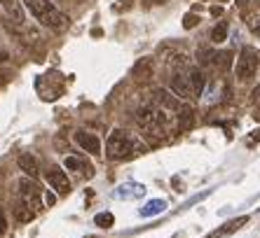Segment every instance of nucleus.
I'll use <instances>...</instances> for the list:
<instances>
[{
  "mask_svg": "<svg viewBox=\"0 0 260 238\" xmlns=\"http://www.w3.org/2000/svg\"><path fill=\"white\" fill-rule=\"evenodd\" d=\"M141 152V143L132 133L122 131V129H115V131H110L108 140H106V156L113 161H124L129 156L139 154Z\"/></svg>",
  "mask_w": 260,
  "mask_h": 238,
  "instance_id": "nucleus-1",
  "label": "nucleus"
},
{
  "mask_svg": "<svg viewBox=\"0 0 260 238\" xmlns=\"http://www.w3.org/2000/svg\"><path fill=\"white\" fill-rule=\"evenodd\" d=\"M24 3L30 12H33V17H36L43 26H49V28H56V30L66 28L68 17L61 12L59 7L52 5L49 0H24Z\"/></svg>",
  "mask_w": 260,
  "mask_h": 238,
  "instance_id": "nucleus-2",
  "label": "nucleus"
},
{
  "mask_svg": "<svg viewBox=\"0 0 260 238\" xmlns=\"http://www.w3.org/2000/svg\"><path fill=\"white\" fill-rule=\"evenodd\" d=\"M255 72H258V54H255V49L244 47L239 59H237V80L248 82L255 77Z\"/></svg>",
  "mask_w": 260,
  "mask_h": 238,
  "instance_id": "nucleus-3",
  "label": "nucleus"
},
{
  "mask_svg": "<svg viewBox=\"0 0 260 238\" xmlns=\"http://www.w3.org/2000/svg\"><path fill=\"white\" fill-rule=\"evenodd\" d=\"M19 196H21V201L28 203L33 210L43 206V194H40V187H38L30 178H24L21 182H19Z\"/></svg>",
  "mask_w": 260,
  "mask_h": 238,
  "instance_id": "nucleus-4",
  "label": "nucleus"
},
{
  "mask_svg": "<svg viewBox=\"0 0 260 238\" xmlns=\"http://www.w3.org/2000/svg\"><path fill=\"white\" fill-rule=\"evenodd\" d=\"M45 180H47V185L52 187L56 194H61V196L71 191V182H68V175L61 171V168H49V171H45Z\"/></svg>",
  "mask_w": 260,
  "mask_h": 238,
  "instance_id": "nucleus-5",
  "label": "nucleus"
},
{
  "mask_svg": "<svg viewBox=\"0 0 260 238\" xmlns=\"http://www.w3.org/2000/svg\"><path fill=\"white\" fill-rule=\"evenodd\" d=\"M169 87H171V91H174L178 98H190V96H194V87H192V82H190V75L176 72L174 77H171Z\"/></svg>",
  "mask_w": 260,
  "mask_h": 238,
  "instance_id": "nucleus-6",
  "label": "nucleus"
},
{
  "mask_svg": "<svg viewBox=\"0 0 260 238\" xmlns=\"http://www.w3.org/2000/svg\"><path fill=\"white\" fill-rule=\"evenodd\" d=\"M75 143H78L80 147L85 149V152H89V154H94V156L101 152V143H99V138L94 136V133L75 131Z\"/></svg>",
  "mask_w": 260,
  "mask_h": 238,
  "instance_id": "nucleus-7",
  "label": "nucleus"
},
{
  "mask_svg": "<svg viewBox=\"0 0 260 238\" xmlns=\"http://www.w3.org/2000/svg\"><path fill=\"white\" fill-rule=\"evenodd\" d=\"M244 224H248V215H242V217H235V220H230L228 224H223L220 229H216V231H211L206 238H225V236H232L235 231H239Z\"/></svg>",
  "mask_w": 260,
  "mask_h": 238,
  "instance_id": "nucleus-8",
  "label": "nucleus"
},
{
  "mask_svg": "<svg viewBox=\"0 0 260 238\" xmlns=\"http://www.w3.org/2000/svg\"><path fill=\"white\" fill-rule=\"evenodd\" d=\"M113 196L115 199H141V196H145V187L139 185V182H124V185L115 187Z\"/></svg>",
  "mask_w": 260,
  "mask_h": 238,
  "instance_id": "nucleus-9",
  "label": "nucleus"
},
{
  "mask_svg": "<svg viewBox=\"0 0 260 238\" xmlns=\"http://www.w3.org/2000/svg\"><path fill=\"white\" fill-rule=\"evenodd\" d=\"M0 10L12 19L14 24H21V21H24V10H21V3H19V0H0Z\"/></svg>",
  "mask_w": 260,
  "mask_h": 238,
  "instance_id": "nucleus-10",
  "label": "nucleus"
},
{
  "mask_svg": "<svg viewBox=\"0 0 260 238\" xmlns=\"http://www.w3.org/2000/svg\"><path fill=\"white\" fill-rule=\"evenodd\" d=\"M164 210H167V201H162V199H152V201H148L145 206H141L139 215L141 217H155V215L164 213Z\"/></svg>",
  "mask_w": 260,
  "mask_h": 238,
  "instance_id": "nucleus-11",
  "label": "nucleus"
},
{
  "mask_svg": "<svg viewBox=\"0 0 260 238\" xmlns=\"http://www.w3.org/2000/svg\"><path fill=\"white\" fill-rule=\"evenodd\" d=\"M192 122H194V110L190 105H183L181 110H178V129H181V131H190Z\"/></svg>",
  "mask_w": 260,
  "mask_h": 238,
  "instance_id": "nucleus-12",
  "label": "nucleus"
},
{
  "mask_svg": "<svg viewBox=\"0 0 260 238\" xmlns=\"http://www.w3.org/2000/svg\"><path fill=\"white\" fill-rule=\"evenodd\" d=\"M17 166L21 168V171L24 173H28L30 178H33V175H36L38 173V161H36V156L33 154H28V152H26V154H21L17 159Z\"/></svg>",
  "mask_w": 260,
  "mask_h": 238,
  "instance_id": "nucleus-13",
  "label": "nucleus"
},
{
  "mask_svg": "<svg viewBox=\"0 0 260 238\" xmlns=\"http://www.w3.org/2000/svg\"><path fill=\"white\" fill-rule=\"evenodd\" d=\"M155 101H157L159 105H164L167 110H181V107H183L181 103H178V101L174 98V96L167 94L164 89H157V91H155Z\"/></svg>",
  "mask_w": 260,
  "mask_h": 238,
  "instance_id": "nucleus-14",
  "label": "nucleus"
},
{
  "mask_svg": "<svg viewBox=\"0 0 260 238\" xmlns=\"http://www.w3.org/2000/svg\"><path fill=\"white\" fill-rule=\"evenodd\" d=\"M33 208H30L28 203L26 201H21V203H17V206H14V217H17L19 222H30L33 220Z\"/></svg>",
  "mask_w": 260,
  "mask_h": 238,
  "instance_id": "nucleus-15",
  "label": "nucleus"
},
{
  "mask_svg": "<svg viewBox=\"0 0 260 238\" xmlns=\"http://www.w3.org/2000/svg\"><path fill=\"white\" fill-rule=\"evenodd\" d=\"M190 82H192L194 87V96H200L202 91H204V75H202V70H190Z\"/></svg>",
  "mask_w": 260,
  "mask_h": 238,
  "instance_id": "nucleus-16",
  "label": "nucleus"
},
{
  "mask_svg": "<svg viewBox=\"0 0 260 238\" xmlns=\"http://www.w3.org/2000/svg\"><path fill=\"white\" fill-rule=\"evenodd\" d=\"M94 224L101 226V229H110V226L115 224V217H113V213H99L94 217Z\"/></svg>",
  "mask_w": 260,
  "mask_h": 238,
  "instance_id": "nucleus-17",
  "label": "nucleus"
},
{
  "mask_svg": "<svg viewBox=\"0 0 260 238\" xmlns=\"http://www.w3.org/2000/svg\"><path fill=\"white\" fill-rule=\"evenodd\" d=\"M228 37V24H218L216 28L211 30V40L213 42H223Z\"/></svg>",
  "mask_w": 260,
  "mask_h": 238,
  "instance_id": "nucleus-18",
  "label": "nucleus"
},
{
  "mask_svg": "<svg viewBox=\"0 0 260 238\" xmlns=\"http://www.w3.org/2000/svg\"><path fill=\"white\" fill-rule=\"evenodd\" d=\"M197 56H200L202 66H209V63H213V61H216V54H213L211 49H200V52H197Z\"/></svg>",
  "mask_w": 260,
  "mask_h": 238,
  "instance_id": "nucleus-19",
  "label": "nucleus"
},
{
  "mask_svg": "<svg viewBox=\"0 0 260 238\" xmlns=\"http://www.w3.org/2000/svg\"><path fill=\"white\" fill-rule=\"evenodd\" d=\"M216 66H220V68H228L232 63V54L230 52H220V54H216V61H213Z\"/></svg>",
  "mask_w": 260,
  "mask_h": 238,
  "instance_id": "nucleus-20",
  "label": "nucleus"
},
{
  "mask_svg": "<svg viewBox=\"0 0 260 238\" xmlns=\"http://www.w3.org/2000/svg\"><path fill=\"white\" fill-rule=\"evenodd\" d=\"M43 201H45V206H49V208H52V206H54V203H56V191L54 189H52V191H45V194H43Z\"/></svg>",
  "mask_w": 260,
  "mask_h": 238,
  "instance_id": "nucleus-21",
  "label": "nucleus"
},
{
  "mask_svg": "<svg viewBox=\"0 0 260 238\" xmlns=\"http://www.w3.org/2000/svg\"><path fill=\"white\" fill-rule=\"evenodd\" d=\"M197 24H200V17H194V14H188V17H185V21H183V26H185V28H194Z\"/></svg>",
  "mask_w": 260,
  "mask_h": 238,
  "instance_id": "nucleus-22",
  "label": "nucleus"
},
{
  "mask_svg": "<svg viewBox=\"0 0 260 238\" xmlns=\"http://www.w3.org/2000/svg\"><path fill=\"white\" fill-rule=\"evenodd\" d=\"M5 229H7V220H5V213H3V208H0V236L5 233Z\"/></svg>",
  "mask_w": 260,
  "mask_h": 238,
  "instance_id": "nucleus-23",
  "label": "nucleus"
},
{
  "mask_svg": "<svg viewBox=\"0 0 260 238\" xmlns=\"http://www.w3.org/2000/svg\"><path fill=\"white\" fill-rule=\"evenodd\" d=\"M251 28H253V30H255V33H260V17L251 19Z\"/></svg>",
  "mask_w": 260,
  "mask_h": 238,
  "instance_id": "nucleus-24",
  "label": "nucleus"
},
{
  "mask_svg": "<svg viewBox=\"0 0 260 238\" xmlns=\"http://www.w3.org/2000/svg\"><path fill=\"white\" fill-rule=\"evenodd\" d=\"M5 56H7V54H5V52H0V61H3V59H5Z\"/></svg>",
  "mask_w": 260,
  "mask_h": 238,
  "instance_id": "nucleus-25",
  "label": "nucleus"
},
{
  "mask_svg": "<svg viewBox=\"0 0 260 238\" xmlns=\"http://www.w3.org/2000/svg\"><path fill=\"white\" fill-rule=\"evenodd\" d=\"M85 238H96V236H85Z\"/></svg>",
  "mask_w": 260,
  "mask_h": 238,
  "instance_id": "nucleus-26",
  "label": "nucleus"
},
{
  "mask_svg": "<svg viewBox=\"0 0 260 238\" xmlns=\"http://www.w3.org/2000/svg\"><path fill=\"white\" fill-rule=\"evenodd\" d=\"M220 3H225V0H220Z\"/></svg>",
  "mask_w": 260,
  "mask_h": 238,
  "instance_id": "nucleus-27",
  "label": "nucleus"
}]
</instances>
